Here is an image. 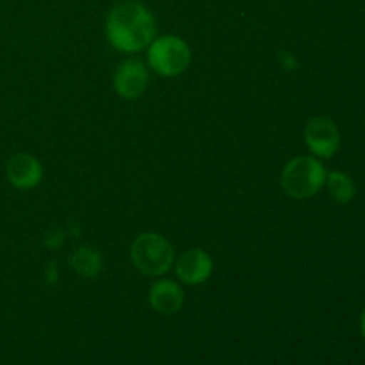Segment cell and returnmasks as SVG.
I'll use <instances>...</instances> for the list:
<instances>
[{
	"label": "cell",
	"mask_w": 365,
	"mask_h": 365,
	"mask_svg": "<svg viewBox=\"0 0 365 365\" xmlns=\"http://www.w3.org/2000/svg\"><path fill=\"white\" fill-rule=\"evenodd\" d=\"M106 34L116 50L139 52L155 39V18L141 2H121L107 16Z\"/></svg>",
	"instance_id": "obj_1"
},
{
	"label": "cell",
	"mask_w": 365,
	"mask_h": 365,
	"mask_svg": "<svg viewBox=\"0 0 365 365\" xmlns=\"http://www.w3.org/2000/svg\"><path fill=\"white\" fill-rule=\"evenodd\" d=\"M327 170L314 157H296L282 171V187L291 198L307 200L324 187Z\"/></svg>",
	"instance_id": "obj_2"
},
{
	"label": "cell",
	"mask_w": 365,
	"mask_h": 365,
	"mask_svg": "<svg viewBox=\"0 0 365 365\" xmlns=\"http://www.w3.org/2000/svg\"><path fill=\"white\" fill-rule=\"evenodd\" d=\"M134 266L148 277H159L168 273L173 266L175 252L164 235L143 234L134 241L130 250Z\"/></svg>",
	"instance_id": "obj_3"
},
{
	"label": "cell",
	"mask_w": 365,
	"mask_h": 365,
	"mask_svg": "<svg viewBox=\"0 0 365 365\" xmlns=\"http://www.w3.org/2000/svg\"><path fill=\"white\" fill-rule=\"evenodd\" d=\"M148 46L150 66L164 77H177L187 70L191 63V50L178 36H160Z\"/></svg>",
	"instance_id": "obj_4"
},
{
	"label": "cell",
	"mask_w": 365,
	"mask_h": 365,
	"mask_svg": "<svg viewBox=\"0 0 365 365\" xmlns=\"http://www.w3.org/2000/svg\"><path fill=\"white\" fill-rule=\"evenodd\" d=\"M305 141L310 152L323 159H330L341 146V132L334 120L327 116H317L309 121L305 128Z\"/></svg>",
	"instance_id": "obj_5"
},
{
	"label": "cell",
	"mask_w": 365,
	"mask_h": 365,
	"mask_svg": "<svg viewBox=\"0 0 365 365\" xmlns=\"http://www.w3.org/2000/svg\"><path fill=\"white\" fill-rule=\"evenodd\" d=\"M146 86H148V71L141 61L130 59L120 64L114 75V88L118 95L128 100L139 98L145 93Z\"/></svg>",
	"instance_id": "obj_6"
},
{
	"label": "cell",
	"mask_w": 365,
	"mask_h": 365,
	"mask_svg": "<svg viewBox=\"0 0 365 365\" xmlns=\"http://www.w3.org/2000/svg\"><path fill=\"white\" fill-rule=\"evenodd\" d=\"M7 180L18 189H32L41 182L43 166L31 153H14L6 166Z\"/></svg>",
	"instance_id": "obj_7"
},
{
	"label": "cell",
	"mask_w": 365,
	"mask_h": 365,
	"mask_svg": "<svg viewBox=\"0 0 365 365\" xmlns=\"http://www.w3.org/2000/svg\"><path fill=\"white\" fill-rule=\"evenodd\" d=\"M175 267H177V277L184 284H203L210 277V273H212V259L203 250H187V252H184L178 257Z\"/></svg>",
	"instance_id": "obj_8"
},
{
	"label": "cell",
	"mask_w": 365,
	"mask_h": 365,
	"mask_svg": "<svg viewBox=\"0 0 365 365\" xmlns=\"http://www.w3.org/2000/svg\"><path fill=\"white\" fill-rule=\"evenodd\" d=\"M150 305L160 314H175L184 305V291L173 280H159L150 287Z\"/></svg>",
	"instance_id": "obj_9"
},
{
	"label": "cell",
	"mask_w": 365,
	"mask_h": 365,
	"mask_svg": "<svg viewBox=\"0 0 365 365\" xmlns=\"http://www.w3.org/2000/svg\"><path fill=\"white\" fill-rule=\"evenodd\" d=\"M327 187L331 198L339 203H349L356 195V185L349 175L342 171H331L327 175Z\"/></svg>",
	"instance_id": "obj_10"
},
{
	"label": "cell",
	"mask_w": 365,
	"mask_h": 365,
	"mask_svg": "<svg viewBox=\"0 0 365 365\" xmlns=\"http://www.w3.org/2000/svg\"><path fill=\"white\" fill-rule=\"evenodd\" d=\"M71 266L77 271L78 274L86 278L95 277L100 271V266H102V260H100V255L96 250L93 248H81L73 253L71 257Z\"/></svg>",
	"instance_id": "obj_11"
},
{
	"label": "cell",
	"mask_w": 365,
	"mask_h": 365,
	"mask_svg": "<svg viewBox=\"0 0 365 365\" xmlns=\"http://www.w3.org/2000/svg\"><path fill=\"white\" fill-rule=\"evenodd\" d=\"M360 330H362V335H364V339H365V309H364V312H362V317H360Z\"/></svg>",
	"instance_id": "obj_12"
}]
</instances>
